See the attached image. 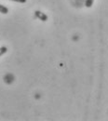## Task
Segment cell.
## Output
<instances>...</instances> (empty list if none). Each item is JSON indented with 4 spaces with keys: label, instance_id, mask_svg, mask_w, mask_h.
<instances>
[{
    "label": "cell",
    "instance_id": "obj_1",
    "mask_svg": "<svg viewBox=\"0 0 108 121\" xmlns=\"http://www.w3.org/2000/svg\"><path fill=\"white\" fill-rule=\"evenodd\" d=\"M35 18H37V19H39V20H41L43 22H47L48 21V16L45 13H42L39 10H36L35 12Z\"/></svg>",
    "mask_w": 108,
    "mask_h": 121
},
{
    "label": "cell",
    "instance_id": "obj_2",
    "mask_svg": "<svg viewBox=\"0 0 108 121\" xmlns=\"http://www.w3.org/2000/svg\"><path fill=\"white\" fill-rule=\"evenodd\" d=\"M0 13H2V14H7V13H9V9H8L6 6H3V5L0 4Z\"/></svg>",
    "mask_w": 108,
    "mask_h": 121
},
{
    "label": "cell",
    "instance_id": "obj_3",
    "mask_svg": "<svg viewBox=\"0 0 108 121\" xmlns=\"http://www.w3.org/2000/svg\"><path fill=\"white\" fill-rule=\"evenodd\" d=\"M93 2H94V0H86L85 6H86L87 8H91L93 5Z\"/></svg>",
    "mask_w": 108,
    "mask_h": 121
},
{
    "label": "cell",
    "instance_id": "obj_4",
    "mask_svg": "<svg viewBox=\"0 0 108 121\" xmlns=\"http://www.w3.org/2000/svg\"><path fill=\"white\" fill-rule=\"evenodd\" d=\"M7 51H8L7 47H1V48H0V57H1L2 55H4Z\"/></svg>",
    "mask_w": 108,
    "mask_h": 121
},
{
    "label": "cell",
    "instance_id": "obj_5",
    "mask_svg": "<svg viewBox=\"0 0 108 121\" xmlns=\"http://www.w3.org/2000/svg\"><path fill=\"white\" fill-rule=\"evenodd\" d=\"M11 1H14V2H18V3H25L27 0H11Z\"/></svg>",
    "mask_w": 108,
    "mask_h": 121
}]
</instances>
